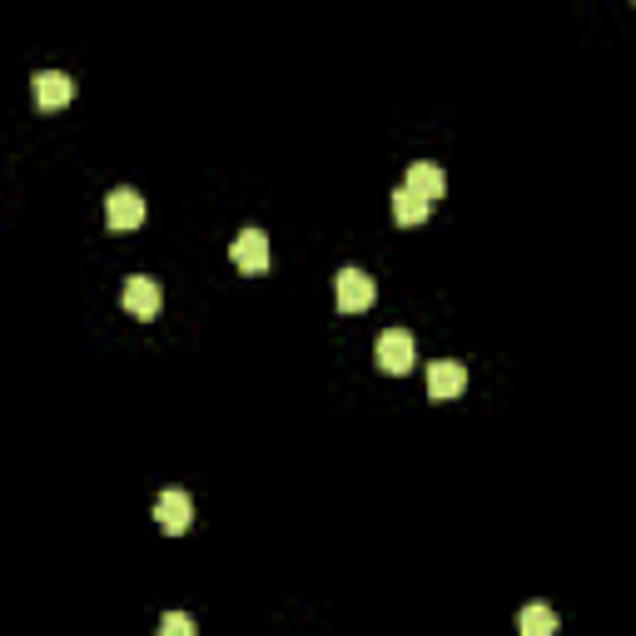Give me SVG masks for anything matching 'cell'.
<instances>
[{
  "mask_svg": "<svg viewBox=\"0 0 636 636\" xmlns=\"http://www.w3.org/2000/svg\"><path fill=\"white\" fill-rule=\"evenodd\" d=\"M159 632H165V636H190V632H194V622H190L184 612H169L165 622H159Z\"/></svg>",
  "mask_w": 636,
  "mask_h": 636,
  "instance_id": "obj_12",
  "label": "cell"
},
{
  "mask_svg": "<svg viewBox=\"0 0 636 636\" xmlns=\"http://www.w3.org/2000/svg\"><path fill=\"white\" fill-rule=\"evenodd\" d=\"M120 303H124V313H130V319H155L159 303H165V293H159V279H145V274H134V279L124 284Z\"/></svg>",
  "mask_w": 636,
  "mask_h": 636,
  "instance_id": "obj_6",
  "label": "cell"
},
{
  "mask_svg": "<svg viewBox=\"0 0 636 636\" xmlns=\"http://www.w3.org/2000/svg\"><path fill=\"white\" fill-rule=\"evenodd\" d=\"M373 358H379L383 373H408L418 363V344L408 328H388V334H379V344H373Z\"/></svg>",
  "mask_w": 636,
  "mask_h": 636,
  "instance_id": "obj_1",
  "label": "cell"
},
{
  "mask_svg": "<svg viewBox=\"0 0 636 636\" xmlns=\"http://www.w3.org/2000/svg\"><path fill=\"white\" fill-rule=\"evenodd\" d=\"M463 388H468V369L463 363H433L428 369V398L433 403H453Z\"/></svg>",
  "mask_w": 636,
  "mask_h": 636,
  "instance_id": "obj_8",
  "label": "cell"
},
{
  "mask_svg": "<svg viewBox=\"0 0 636 636\" xmlns=\"http://www.w3.org/2000/svg\"><path fill=\"white\" fill-rule=\"evenodd\" d=\"M229 259H235L244 274H264L268 268V235L264 229H239V239L229 244Z\"/></svg>",
  "mask_w": 636,
  "mask_h": 636,
  "instance_id": "obj_7",
  "label": "cell"
},
{
  "mask_svg": "<svg viewBox=\"0 0 636 636\" xmlns=\"http://www.w3.org/2000/svg\"><path fill=\"white\" fill-rule=\"evenodd\" d=\"M31 95H35V110H65L75 100V80L60 75V70H35Z\"/></svg>",
  "mask_w": 636,
  "mask_h": 636,
  "instance_id": "obj_3",
  "label": "cell"
},
{
  "mask_svg": "<svg viewBox=\"0 0 636 636\" xmlns=\"http://www.w3.org/2000/svg\"><path fill=\"white\" fill-rule=\"evenodd\" d=\"M334 299H338V309H344V313H363V309H373L379 289H373V279L363 274V268H338Z\"/></svg>",
  "mask_w": 636,
  "mask_h": 636,
  "instance_id": "obj_2",
  "label": "cell"
},
{
  "mask_svg": "<svg viewBox=\"0 0 636 636\" xmlns=\"http://www.w3.org/2000/svg\"><path fill=\"white\" fill-rule=\"evenodd\" d=\"M105 224H110L115 235H120V229H140V224H145V200H140L130 184L110 190L105 194Z\"/></svg>",
  "mask_w": 636,
  "mask_h": 636,
  "instance_id": "obj_4",
  "label": "cell"
},
{
  "mask_svg": "<svg viewBox=\"0 0 636 636\" xmlns=\"http://www.w3.org/2000/svg\"><path fill=\"white\" fill-rule=\"evenodd\" d=\"M428 214H433V204H428L423 194H413L408 184H403V190H393V219H398L403 229H418Z\"/></svg>",
  "mask_w": 636,
  "mask_h": 636,
  "instance_id": "obj_10",
  "label": "cell"
},
{
  "mask_svg": "<svg viewBox=\"0 0 636 636\" xmlns=\"http://www.w3.org/2000/svg\"><path fill=\"white\" fill-rule=\"evenodd\" d=\"M190 517H194V503H190V492L169 488V492H159V497H155V523L165 527L169 537L190 532Z\"/></svg>",
  "mask_w": 636,
  "mask_h": 636,
  "instance_id": "obj_5",
  "label": "cell"
},
{
  "mask_svg": "<svg viewBox=\"0 0 636 636\" xmlns=\"http://www.w3.org/2000/svg\"><path fill=\"white\" fill-rule=\"evenodd\" d=\"M408 190L423 194L428 204H437L447 194V175L437 165H428V159H418V165H408Z\"/></svg>",
  "mask_w": 636,
  "mask_h": 636,
  "instance_id": "obj_9",
  "label": "cell"
},
{
  "mask_svg": "<svg viewBox=\"0 0 636 636\" xmlns=\"http://www.w3.org/2000/svg\"><path fill=\"white\" fill-rule=\"evenodd\" d=\"M517 632L523 636H557V612L542 602L523 607V612H517Z\"/></svg>",
  "mask_w": 636,
  "mask_h": 636,
  "instance_id": "obj_11",
  "label": "cell"
}]
</instances>
